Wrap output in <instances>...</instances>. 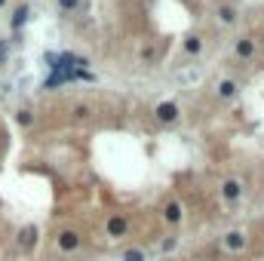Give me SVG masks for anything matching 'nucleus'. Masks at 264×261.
Returning a JSON list of instances; mask_svg holds the SVG:
<instances>
[{
  "mask_svg": "<svg viewBox=\"0 0 264 261\" xmlns=\"http://www.w3.org/2000/svg\"><path fill=\"white\" fill-rule=\"evenodd\" d=\"M58 246H62L65 252H74V249L80 246V234H77V231H62V234H58Z\"/></svg>",
  "mask_w": 264,
  "mask_h": 261,
  "instance_id": "nucleus-2",
  "label": "nucleus"
},
{
  "mask_svg": "<svg viewBox=\"0 0 264 261\" xmlns=\"http://www.w3.org/2000/svg\"><path fill=\"white\" fill-rule=\"evenodd\" d=\"M185 49H188V52H194V55H197V52H200V49H203V43H200V37H188V40H185Z\"/></svg>",
  "mask_w": 264,
  "mask_h": 261,
  "instance_id": "nucleus-10",
  "label": "nucleus"
},
{
  "mask_svg": "<svg viewBox=\"0 0 264 261\" xmlns=\"http://www.w3.org/2000/svg\"><path fill=\"white\" fill-rule=\"evenodd\" d=\"M3 3H6V0H0V6H3Z\"/></svg>",
  "mask_w": 264,
  "mask_h": 261,
  "instance_id": "nucleus-18",
  "label": "nucleus"
},
{
  "mask_svg": "<svg viewBox=\"0 0 264 261\" xmlns=\"http://www.w3.org/2000/svg\"><path fill=\"white\" fill-rule=\"evenodd\" d=\"M225 246H228V249H231V252H240V249H243V246H246V237H243V234H240V231H231V234H228V237H225Z\"/></svg>",
  "mask_w": 264,
  "mask_h": 261,
  "instance_id": "nucleus-5",
  "label": "nucleus"
},
{
  "mask_svg": "<svg viewBox=\"0 0 264 261\" xmlns=\"http://www.w3.org/2000/svg\"><path fill=\"white\" fill-rule=\"evenodd\" d=\"M178 117V108L172 105V102H163V105H157V120L160 123H172Z\"/></svg>",
  "mask_w": 264,
  "mask_h": 261,
  "instance_id": "nucleus-3",
  "label": "nucleus"
},
{
  "mask_svg": "<svg viewBox=\"0 0 264 261\" xmlns=\"http://www.w3.org/2000/svg\"><path fill=\"white\" fill-rule=\"evenodd\" d=\"M25 18H28V6H18V9H15V15H12V28H22V25H25Z\"/></svg>",
  "mask_w": 264,
  "mask_h": 261,
  "instance_id": "nucleus-9",
  "label": "nucleus"
},
{
  "mask_svg": "<svg viewBox=\"0 0 264 261\" xmlns=\"http://www.w3.org/2000/svg\"><path fill=\"white\" fill-rule=\"evenodd\" d=\"M58 6H62V9H77L80 0H58Z\"/></svg>",
  "mask_w": 264,
  "mask_h": 261,
  "instance_id": "nucleus-15",
  "label": "nucleus"
},
{
  "mask_svg": "<svg viewBox=\"0 0 264 261\" xmlns=\"http://www.w3.org/2000/svg\"><path fill=\"white\" fill-rule=\"evenodd\" d=\"M86 114H89V108H86V105H80V108H74V117H77V120H83Z\"/></svg>",
  "mask_w": 264,
  "mask_h": 261,
  "instance_id": "nucleus-16",
  "label": "nucleus"
},
{
  "mask_svg": "<svg viewBox=\"0 0 264 261\" xmlns=\"http://www.w3.org/2000/svg\"><path fill=\"white\" fill-rule=\"evenodd\" d=\"M18 243H22V249H31V246L37 243V228H25V231L18 234Z\"/></svg>",
  "mask_w": 264,
  "mask_h": 261,
  "instance_id": "nucleus-6",
  "label": "nucleus"
},
{
  "mask_svg": "<svg viewBox=\"0 0 264 261\" xmlns=\"http://www.w3.org/2000/svg\"><path fill=\"white\" fill-rule=\"evenodd\" d=\"M218 95H221V98H234V95H237V83H234V80H225V83L218 86Z\"/></svg>",
  "mask_w": 264,
  "mask_h": 261,
  "instance_id": "nucleus-7",
  "label": "nucleus"
},
{
  "mask_svg": "<svg viewBox=\"0 0 264 261\" xmlns=\"http://www.w3.org/2000/svg\"><path fill=\"white\" fill-rule=\"evenodd\" d=\"M221 194H225V200H231V203H234V200H240V194H243V185L231 178V182H225V185H221Z\"/></svg>",
  "mask_w": 264,
  "mask_h": 261,
  "instance_id": "nucleus-4",
  "label": "nucleus"
},
{
  "mask_svg": "<svg viewBox=\"0 0 264 261\" xmlns=\"http://www.w3.org/2000/svg\"><path fill=\"white\" fill-rule=\"evenodd\" d=\"M123 261H145V252L141 249H129V252H123Z\"/></svg>",
  "mask_w": 264,
  "mask_h": 261,
  "instance_id": "nucleus-12",
  "label": "nucleus"
},
{
  "mask_svg": "<svg viewBox=\"0 0 264 261\" xmlns=\"http://www.w3.org/2000/svg\"><path fill=\"white\" fill-rule=\"evenodd\" d=\"M218 15H221V22H228V25H231V22H234V18H237V15H234V9H231V6H221V9H218Z\"/></svg>",
  "mask_w": 264,
  "mask_h": 261,
  "instance_id": "nucleus-13",
  "label": "nucleus"
},
{
  "mask_svg": "<svg viewBox=\"0 0 264 261\" xmlns=\"http://www.w3.org/2000/svg\"><path fill=\"white\" fill-rule=\"evenodd\" d=\"M178 218H181V206H178V203L166 206V222H178Z\"/></svg>",
  "mask_w": 264,
  "mask_h": 261,
  "instance_id": "nucleus-11",
  "label": "nucleus"
},
{
  "mask_svg": "<svg viewBox=\"0 0 264 261\" xmlns=\"http://www.w3.org/2000/svg\"><path fill=\"white\" fill-rule=\"evenodd\" d=\"M3 58H6V43L0 40V62H3Z\"/></svg>",
  "mask_w": 264,
  "mask_h": 261,
  "instance_id": "nucleus-17",
  "label": "nucleus"
},
{
  "mask_svg": "<svg viewBox=\"0 0 264 261\" xmlns=\"http://www.w3.org/2000/svg\"><path fill=\"white\" fill-rule=\"evenodd\" d=\"M126 228H129V225H126V218H123V215H111V218H108V237H114V240H117V237H123V234H126Z\"/></svg>",
  "mask_w": 264,
  "mask_h": 261,
  "instance_id": "nucleus-1",
  "label": "nucleus"
},
{
  "mask_svg": "<svg viewBox=\"0 0 264 261\" xmlns=\"http://www.w3.org/2000/svg\"><path fill=\"white\" fill-rule=\"evenodd\" d=\"M15 120H18L22 126H31V114H28V111H18V117H15Z\"/></svg>",
  "mask_w": 264,
  "mask_h": 261,
  "instance_id": "nucleus-14",
  "label": "nucleus"
},
{
  "mask_svg": "<svg viewBox=\"0 0 264 261\" xmlns=\"http://www.w3.org/2000/svg\"><path fill=\"white\" fill-rule=\"evenodd\" d=\"M252 52H255V43H252V40H240V43H237V55H243V58H249Z\"/></svg>",
  "mask_w": 264,
  "mask_h": 261,
  "instance_id": "nucleus-8",
  "label": "nucleus"
}]
</instances>
